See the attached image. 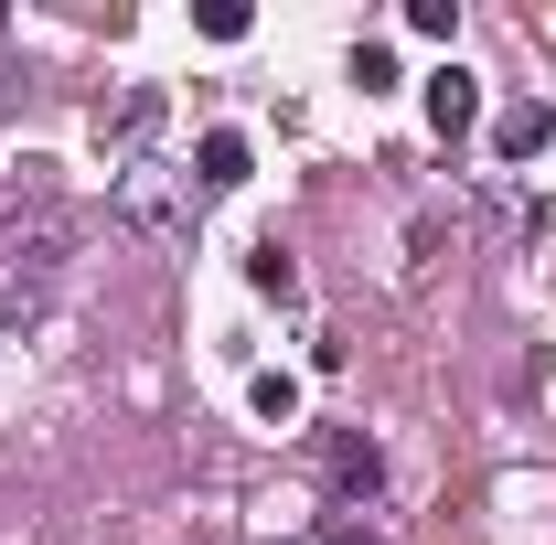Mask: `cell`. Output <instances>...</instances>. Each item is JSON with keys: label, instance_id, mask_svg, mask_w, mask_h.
<instances>
[{"label": "cell", "instance_id": "cell-1", "mask_svg": "<svg viewBox=\"0 0 556 545\" xmlns=\"http://www.w3.org/2000/svg\"><path fill=\"white\" fill-rule=\"evenodd\" d=\"M108 214H118L129 236H150V246H193V236H204V182L172 172V161H129L118 193H108Z\"/></svg>", "mask_w": 556, "mask_h": 545}, {"label": "cell", "instance_id": "cell-2", "mask_svg": "<svg viewBox=\"0 0 556 545\" xmlns=\"http://www.w3.org/2000/svg\"><path fill=\"white\" fill-rule=\"evenodd\" d=\"M11 257H22V278H33V289L75 257V214H65V193L43 182V161H33V182L11 193Z\"/></svg>", "mask_w": 556, "mask_h": 545}, {"label": "cell", "instance_id": "cell-3", "mask_svg": "<svg viewBox=\"0 0 556 545\" xmlns=\"http://www.w3.org/2000/svg\"><path fill=\"white\" fill-rule=\"evenodd\" d=\"M321 492L353 503V514H375V503H386V449H375L364 428H321Z\"/></svg>", "mask_w": 556, "mask_h": 545}, {"label": "cell", "instance_id": "cell-4", "mask_svg": "<svg viewBox=\"0 0 556 545\" xmlns=\"http://www.w3.org/2000/svg\"><path fill=\"white\" fill-rule=\"evenodd\" d=\"M161 118H172V97L161 86H118L108 107H97V150L129 172V161H150V139H161Z\"/></svg>", "mask_w": 556, "mask_h": 545}, {"label": "cell", "instance_id": "cell-5", "mask_svg": "<svg viewBox=\"0 0 556 545\" xmlns=\"http://www.w3.org/2000/svg\"><path fill=\"white\" fill-rule=\"evenodd\" d=\"M471 118H482V75L439 65V75H428V129H439V139H460Z\"/></svg>", "mask_w": 556, "mask_h": 545}, {"label": "cell", "instance_id": "cell-6", "mask_svg": "<svg viewBox=\"0 0 556 545\" xmlns=\"http://www.w3.org/2000/svg\"><path fill=\"white\" fill-rule=\"evenodd\" d=\"M546 139H556V107H546V97H525V107L492 118V161H535Z\"/></svg>", "mask_w": 556, "mask_h": 545}, {"label": "cell", "instance_id": "cell-7", "mask_svg": "<svg viewBox=\"0 0 556 545\" xmlns=\"http://www.w3.org/2000/svg\"><path fill=\"white\" fill-rule=\"evenodd\" d=\"M193 182H204V204L236 193V182H247V129H204L193 139Z\"/></svg>", "mask_w": 556, "mask_h": 545}, {"label": "cell", "instance_id": "cell-8", "mask_svg": "<svg viewBox=\"0 0 556 545\" xmlns=\"http://www.w3.org/2000/svg\"><path fill=\"white\" fill-rule=\"evenodd\" d=\"M247 289H257V300H300V257H289V246H247Z\"/></svg>", "mask_w": 556, "mask_h": 545}, {"label": "cell", "instance_id": "cell-9", "mask_svg": "<svg viewBox=\"0 0 556 545\" xmlns=\"http://www.w3.org/2000/svg\"><path fill=\"white\" fill-rule=\"evenodd\" d=\"M386 514H353V503H321V545H375Z\"/></svg>", "mask_w": 556, "mask_h": 545}, {"label": "cell", "instance_id": "cell-10", "mask_svg": "<svg viewBox=\"0 0 556 545\" xmlns=\"http://www.w3.org/2000/svg\"><path fill=\"white\" fill-rule=\"evenodd\" d=\"M407 33H428V43H450V33H460V0H407Z\"/></svg>", "mask_w": 556, "mask_h": 545}, {"label": "cell", "instance_id": "cell-11", "mask_svg": "<svg viewBox=\"0 0 556 545\" xmlns=\"http://www.w3.org/2000/svg\"><path fill=\"white\" fill-rule=\"evenodd\" d=\"M353 86H364V97L396 86V54H386V43H353Z\"/></svg>", "mask_w": 556, "mask_h": 545}, {"label": "cell", "instance_id": "cell-12", "mask_svg": "<svg viewBox=\"0 0 556 545\" xmlns=\"http://www.w3.org/2000/svg\"><path fill=\"white\" fill-rule=\"evenodd\" d=\"M247 396H257V417H289V407H300V385H289V375H257Z\"/></svg>", "mask_w": 556, "mask_h": 545}]
</instances>
